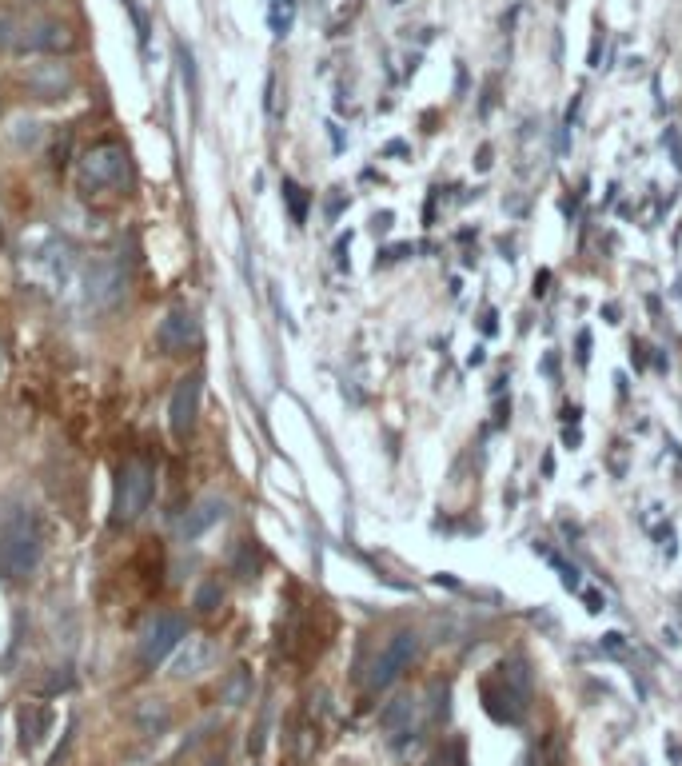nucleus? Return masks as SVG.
I'll list each match as a JSON object with an SVG mask.
<instances>
[{"label": "nucleus", "instance_id": "nucleus-1", "mask_svg": "<svg viewBox=\"0 0 682 766\" xmlns=\"http://www.w3.org/2000/svg\"><path fill=\"white\" fill-rule=\"evenodd\" d=\"M44 555L40 527L28 511L12 507L0 515V583H24Z\"/></svg>", "mask_w": 682, "mask_h": 766}, {"label": "nucleus", "instance_id": "nucleus-2", "mask_svg": "<svg viewBox=\"0 0 682 766\" xmlns=\"http://www.w3.org/2000/svg\"><path fill=\"white\" fill-rule=\"evenodd\" d=\"M527 695H531V679L523 663H503L483 679V711L495 723H515L527 711Z\"/></svg>", "mask_w": 682, "mask_h": 766}, {"label": "nucleus", "instance_id": "nucleus-3", "mask_svg": "<svg viewBox=\"0 0 682 766\" xmlns=\"http://www.w3.org/2000/svg\"><path fill=\"white\" fill-rule=\"evenodd\" d=\"M156 499V471L144 459H132L116 475V495H112V527L136 523Z\"/></svg>", "mask_w": 682, "mask_h": 766}, {"label": "nucleus", "instance_id": "nucleus-4", "mask_svg": "<svg viewBox=\"0 0 682 766\" xmlns=\"http://www.w3.org/2000/svg\"><path fill=\"white\" fill-rule=\"evenodd\" d=\"M0 44L16 52H64L72 48V28L60 20H0Z\"/></svg>", "mask_w": 682, "mask_h": 766}, {"label": "nucleus", "instance_id": "nucleus-5", "mask_svg": "<svg viewBox=\"0 0 682 766\" xmlns=\"http://www.w3.org/2000/svg\"><path fill=\"white\" fill-rule=\"evenodd\" d=\"M415 655H419L415 631H395V635L375 651V659H371V667H367V675H363V687H367V691H387V687L411 667Z\"/></svg>", "mask_w": 682, "mask_h": 766}, {"label": "nucleus", "instance_id": "nucleus-6", "mask_svg": "<svg viewBox=\"0 0 682 766\" xmlns=\"http://www.w3.org/2000/svg\"><path fill=\"white\" fill-rule=\"evenodd\" d=\"M128 172V152L120 144H96L80 156V188L84 192H104L116 188Z\"/></svg>", "mask_w": 682, "mask_h": 766}, {"label": "nucleus", "instance_id": "nucleus-7", "mask_svg": "<svg viewBox=\"0 0 682 766\" xmlns=\"http://www.w3.org/2000/svg\"><path fill=\"white\" fill-rule=\"evenodd\" d=\"M379 727H383V735H387V743H391L395 751H407V747L419 739V731H423V711H419L415 695H395V699L383 707Z\"/></svg>", "mask_w": 682, "mask_h": 766}, {"label": "nucleus", "instance_id": "nucleus-8", "mask_svg": "<svg viewBox=\"0 0 682 766\" xmlns=\"http://www.w3.org/2000/svg\"><path fill=\"white\" fill-rule=\"evenodd\" d=\"M184 639H188V627H184L180 615H156V619L144 627V635H140V659H144L148 667H156V663H164Z\"/></svg>", "mask_w": 682, "mask_h": 766}, {"label": "nucleus", "instance_id": "nucleus-9", "mask_svg": "<svg viewBox=\"0 0 682 766\" xmlns=\"http://www.w3.org/2000/svg\"><path fill=\"white\" fill-rule=\"evenodd\" d=\"M124 292V268L116 260H96L88 272H84V300L88 308H108L116 304Z\"/></svg>", "mask_w": 682, "mask_h": 766}, {"label": "nucleus", "instance_id": "nucleus-10", "mask_svg": "<svg viewBox=\"0 0 682 766\" xmlns=\"http://www.w3.org/2000/svg\"><path fill=\"white\" fill-rule=\"evenodd\" d=\"M156 344H160L164 356H180V352L196 348V344H200V320H196V312H188V308L168 312L164 324L156 328Z\"/></svg>", "mask_w": 682, "mask_h": 766}, {"label": "nucleus", "instance_id": "nucleus-11", "mask_svg": "<svg viewBox=\"0 0 682 766\" xmlns=\"http://www.w3.org/2000/svg\"><path fill=\"white\" fill-rule=\"evenodd\" d=\"M200 391L204 380L200 376H184L172 391V403H168V423H172V435L184 439L192 427H196V415H200Z\"/></svg>", "mask_w": 682, "mask_h": 766}, {"label": "nucleus", "instance_id": "nucleus-12", "mask_svg": "<svg viewBox=\"0 0 682 766\" xmlns=\"http://www.w3.org/2000/svg\"><path fill=\"white\" fill-rule=\"evenodd\" d=\"M216 663V647L208 639H184L176 651H172V679H196L204 675L208 667Z\"/></svg>", "mask_w": 682, "mask_h": 766}, {"label": "nucleus", "instance_id": "nucleus-13", "mask_svg": "<svg viewBox=\"0 0 682 766\" xmlns=\"http://www.w3.org/2000/svg\"><path fill=\"white\" fill-rule=\"evenodd\" d=\"M24 80H28V88H32L40 100H60V96H68L72 84H76L68 64H32Z\"/></svg>", "mask_w": 682, "mask_h": 766}, {"label": "nucleus", "instance_id": "nucleus-14", "mask_svg": "<svg viewBox=\"0 0 682 766\" xmlns=\"http://www.w3.org/2000/svg\"><path fill=\"white\" fill-rule=\"evenodd\" d=\"M224 515H228V503H224L220 495H208V499L192 503V511L180 519V535H184V539H200V535L212 531Z\"/></svg>", "mask_w": 682, "mask_h": 766}, {"label": "nucleus", "instance_id": "nucleus-15", "mask_svg": "<svg viewBox=\"0 0 682 766\" xmlns=\"http://www.w3.org/2000/svg\"><path fill=\"white\" fill-rule=\"evenodd\" d=\"M48 727H52V711H44V707H24V711H20V747L32 751V747L48 735Z\"/></svg>", "mask_w": 682, "mask_h": 766}, {"label": "nucleus", "instance_id": "nucleus-16", "mask_svg": "<svg viewBox=\"0 0 682 766\" xmlns=\"http://www.w3.org/2000/svg\"><path fill=\"white\" fill-rule=\"evenodd\" d=\"M252 671L248 667H236V671H228V679L220 683V703H228V707H244V703H252Z\"/></svg>", "mask_w": 682, "mask_h": 766}, {"label": "nucleus", "instance_id": "nucleus-17", "mask_svg": "<svg viewBox=\"0 0 682 766\" xmlns=\"http://www.w3.org/2000/svg\"><path fill=\"white\" fill-rule=\"evenodd\" d=\"M136 723H140V731H144V735H160V731H168L172 715H168V707H164V703H144V707L136 711Z\"/></svg>", "mask_w": 682, "mask_h": 766}, {"label": "nucleus", "instance_id": "nucleus-18", "mask_svg": "<svg viewBox=\"0 0 682 766\" xmlns=\"http://www.w3.org/2000/svg\"><path fill=\"white\" fill-rule=\"evenodd\" d=\"M220 603H224V591H220V583H200V591H196L192 607H196L200 615H212Z\"/></svg>", "mask_w": 682, "mask_h": 766}, {"label": "nucleus", "instance_id": "nucleus-19", "mask_svg": "<svg viewBox=\"0 0 682 766\" xmlns=\"http://www.w3.org/2000/svg\"><path fill=\"white\" fill-rule=\"evenodd\" d=\"M284 196H288L292 220H296V224H304V216H308V196H304V188H300V184H292V180H284Z\"/></svg>", "mask_w": 682, "mask_h": 766}, {"label": "nucleus", "instance_id": "nucleus-20", "mask_svg": "<svg viewBox=\"0 0 682 766\" xmlns=\"http://www.w3.org/2000/svg\"><path fill=\"white\" fill-rule=\"evenodd\" d=\"M292 12H296L292 0H272V32H276V36H288V28H292Z\"/></svg>", "mask_w": 682, "mask_h": 766}, {"label": "nucleus", "instance_id": "nucleus-21", "mask_svg": "<svg viewBox=\"0 0 682 766\" xmlns=\"http://www.w3.org/2000/svg\"><path fill=\"white\" fill-rule=\"evenodd\" d=\"M431 766H459V747H455V743L439 747V755L431 759Z\"/></svg>", "mask_w": 682, "mask_h": 766}, {"label": "nucleus", "instance_id": "nucleus-22", "mask_svg": "<svg viewBox=\"0 0 682 766\" xmlns=\"http://www.w3.org/2000/svg\"><path fill=\"white\" fill-rule=\"evenodd\" d=\"M627 643H623V635H607V651H623Z\"/></svg>", "mask_w": 682, "mask_h": 766}, {"label": "nucleus", "instance_id": "nucleus-23", "mask_svg": "<svg viewBox=\"0 0 682 766\" xmlns=\"http://www.w3.org/2000/svg\"><path fill=\"white\" fill-rule=\"evenodd\" d=\"M527 766H539V759H535V755H527Z\"/></svg>", "mask_w": 682, "mask_h": 766}, {"label": "nucleus", "instance_id": "nucleus-24", "mask_svg": "<svg viewBox=\"0 0 682 766\" xmlns=\"http://www.w3.org/2000/svg\"><path fill=\"white\" fill-rule=\"evenodd\" d=\"M208 766H224V763H220V759H212V763H208Z\"/></svg>", "mask_w": 682, "mask_h": 766}]
</instances>
